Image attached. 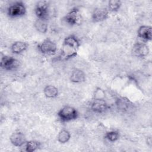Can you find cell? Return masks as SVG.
Masks as SVG:
<instances>
[{
  "label": "cell",
  "instance_id": "6da1fadb",
  "mask_svg": "<svg viewBox=\"0 0 152 152\" xmlns=\"http://www.w3.org/2000/svg\"><path fill=\"white\" fill-rule=\"evenodd\" d=\"M80 46L78 39L73 35L65 38L61 52V57L64 59H68L75 56Z\"/></svg>",
  "mask_w": 152,
  "mask_h": 152
},
{
  "label": "cell",
  "instance_id": "7a4b0ae2",
  "mask_svg": "<svg viewBox=\"0 0 152 152\" xmlns=\"http://www.w3.org/2000/svg\"><path fill=\"white\" fill-rule=\"evenodd\" d=\"M58 116L62 122H69L76 119L78 118V113L77 110L70 106L63 107L58 113Z\"/></svg>",
  "mask_w": 152,
  "mask_h": 152
},
{
  "label": "cell",
  "instance_id": "3957f363",
  "mask_svg": "<svg viewBox=\"0 0 152 152\" xmlns=\"http://www.w3.org/2000/svg\"><path fill=\"white\" fill-rule=\"evenodd\" d=\"M26 8L24 4L21 1H15L8 7L7 9V14L12 18L20 17L25 15Z\"/></svg>",
  "mask_w": 152,
  "mask_h": 152
},
{
  "label": "cell",
  "instance_id": "277c9868",
  "mask_svg": "<svg viewBox=\"0 0 152 152\" xmlns=\"http://www.w3.org/2000/svg\"><path fill=\"white\" fill-rule=\"evenodd\" d=\"M34 12L37 19L48 20L49 15V2L46 1H39L35 7Z\"/></svg>",
  "mask_w": 152,
  "mask_h": 152
},
{
  "label": "cell",
  "instance_id": "5b68a950",
  "mask_svg": "<svg viewBox=\"0 0 152 152\" xmlns=\"http://www.w3.org/2000/svg\"><path fill=\"white\" fill-rule=\"evenodd\" d=\"M40 52L46 55H53L56 53L57 47L55 43L49 38L45 39L39 46Z\"/></svg>",
  "mask_w": 152,
  "mask_h": 152
},
{
  "label": "cell",
  "instance_id": "8992f818",
  "mask_svg": "<svg viewBox=\"0 0 152 152\" xmlns=\"http://www.w3.org/2000/svg\"><path fill=\"white\" fill-rule=\"evenodd\" d=\"M81 15L77 8L72 9L65 17L66 23L71 26L79 25L81 23Z\"/></svg>",
  "mask_w": 152,
  "mask_h": 152
},
{
  "label": "cell",
  "instance_id": "52a82bcc",
  "mask_svg": "<svg viewBox=\"0 0 152 152\" xmlns=\"http://www.w3.org/2000/svg\"><path fill=\"white\" fill-rule=\"evenodd\" d=\"M18 65V61L13 56L5 55L1 58V66L5 70H12Z\"/></svg>",
  "mask_w": 152,
  "mask_h": 152
},
{
  "label": "cell",
  "instance_id": "ba28073f",
  "mask_svg": "<svg viewBox=\"0 0 152 152\" xmlns=\"http://www.w3.org/2000/svg\"><path fill=\"white\" fill-rule=\"evenodd\" d=\"M109 14L107 8L97 7L96 8L92 13V20L94 22H100L106 20Z\"/></svg>",
  "mask_w": 152,
  "mask_h": 152
},
{
  "label": "cell",
  "instance_id": "9c48e42d",
  "mask_svg": "<svg viewBox=\"0 0 152 152\" xmlns=\"http://www.w3.org/2000/svg\"><path fill=\"white\" fill-rule=\"evenodd\" d=\"M90 107L94 112L102 113L108 109L109 106L104 99H94L91 104Z\"/></svg>",
  "mask_w": 152,
  "mask_h": 152
},
{
  "label": "cell",
  "instance_id": "30bf717a",
  "mask_svg": "<svg viewBox=\"0 0 152 152\" xmlns=\"http://www.w3.org/2000/svg\"><path fill=\"white\" fill-rule=\"evenodd\" d=\"M150 50L148 46L142 43H137L132 48V53L137 57L142 58L148 55Z\"/></svg>",
  "mask_w": 152,
  "mask_h": 152
},
{
  "label": "cell",
  "instance_id": "8fae6325",
  "mask_svg": "<svg viewBox=\"0 0 152 152\" xmlns=\"http://www.w3.org/2000/svg\"><path fill=\"white\" fill-rule=\"evenodd\" d=\"M10 140L13 145L18 147L24 145L27 142L24 134L20 131L13 132L10 137Z\"/></svg>",
  "mask_w": 152,
  "mask_h": 152
},
{
  "label": "cell",
  "instance_id": "7c38bea8",
  "mask_svg": "<svg viewBox=\"0 0 152 152\" xmlns=\"http://www.w3.org/2000/svg\"><path fill=\"white\" fill-rule=\"evenodd\" d=\"M138 36L145 41L151 40L152 29L149 26H141L139 27L137 31Z\"/></svg>",
  "mask_w": 152,
  "mask_h": 152
},
{
  "label": "cell",
  "instance_id": "4fadbf2b",
  "mask_svg": "<svg viewBox=\"0 0 152 152\" xmlns=\"http://www.w3.org/2000/svg\"><path fill=\"white\" fill-rule=\"evenodd\" d=\"M70 80L75 83H83L86 80V74L82 70L75 69L72 71L70 75Z\"/></svg>",
  "mask_w": 152,
  "mask_h": 152
},
{
  "label": "cell",
  "instance_id": "5bb4252c",
  "mask_svg": "<svg viewBox=\"0 0 152 152\" xmlns=\"http://www.w3.org/2000/svg\"><path fill=\"white\" fill-rule=\"evenodd\" d=\"M28 47V44L23 41H17L12 43L11 50L14 54H19L25 51Z\"/></svg>",
  "mask_w": 152,
  "mask_h": 152
},
{
  "label": "cell",
  "instance_id": "9a60e30c",
  "mask_svg": "<svg viewBox=\"0 0 152 152\" xmlns=\"http://www.w3.org/2000/svg\"><path fill=\"white\" fill-rule=\"evenodd\" d=\"M131 103L129 99L125 97H121L117 100L116 106L119 110L121 111H126L131 107Z\"/></svg>",
  "mask_w": 152,
  "mask_h": 152
},
{
  "label": "cell",
  "instance_id": "2e32d148",
  "mask_svg": "<svg viewBox=\"0 0 152 152\" xmlns=\"http://www.w3.org/2000/svg\"><path fill=\"white\" fill-rule=\"evenodd\" d=\"M43 93L48 98H55L58 94V89L54 86L49 85L44 88Z\"/></svg>",
  "mask_w": 152,
  "mask_h": 152
},
{
  "label": "cell",
  "instance_id": "e0dca14e",
  "mask_svg": "<svg viewBox=\"0 0 152 152\" xmlns=\"http://www.w3.org/2000/svg\"><path fill=\"white\" fill-rule=\"evenodd\" d=\"M34 27L40 33H45L48 30L47 20L37 19L34 23Z\"/></svg>",
  "mask_w": 152,
  "mask_h": 152
},
{
  "label": "cell",
  "instance_id": "ac0fdd59",
  "mask_svg": "<svg viewBox=\"0 0 152 152\" xmlns=\"http://www.w3.org/2000/svg\"><path fill=\"white\" fill-rule=\"evenodd\" d=\"M71 138L70 132L66 129H62L58 135V141L61 144H65Z\"/></svg>",
  "mask_w": 152,
  "mask_h": 152
},
{
  "label": "cell",
  "instance_id": "d6986e66",
  "mask_svg": "<svg viewBox=\"0 0 152 152\" xmlns=\"http://www.w3.org/2000/svg\"><path fill=\"white\" fill-rule=\"evenodd\" d=\"M25 150L27 152H33L37 150L40 146V144L39 142L34 140H31L27 141L25 144Z\"/></svg>",
  "mask_w": 152,
  "mask_h": 152
},
{
  "label": "cell",
  "instance_id": "ffe728a7",
  "mask_svg": "<svg viewBox=\"0 0 152 152\" xmlns=\"http://www.w3.org/2000/svg\"><path fill=\"white\" fill-rule=\"evenodd\" d=\"M122 5V2L119 0H111L108 2V8L109 12H116L119 10L121 6Z\"/></svg>",
  "mask_w": 152,
  "mask_h": 152
},
{
  "label": "cell",
  "instance_id": "44dd1931",
  "mask_svg": "<svg viewBox=\"0 0 152 152\" xmlns=\"http://www.w3.org/2000/svg\"><path fill=\"white\" fill-rule=\"evenodd\" d=\"M105 138L110 142H115L119 138V134L116 131H108L105 134Z\"/></svg>",
  "mask_w": 152,
  "mask_h": 152
}]
</instances>
